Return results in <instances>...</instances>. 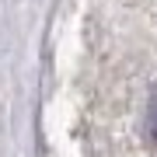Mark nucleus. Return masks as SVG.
I'll return each mask as SVG.
<instances>
[{"mask_svg":"<svg viewBox=\"0 0 157 157\" xmlns=\"http://www.w3.org/2000/svg\"><path fill=\"white\" fill-rule=\"evenodd\" d=\"M147 136L157 143V94L150 98V108H147Z\"/></svg>","mask_w":157,"mask_h":157,"instance_id":"nucleus-1","label":"nucleus"}]
</instances>
